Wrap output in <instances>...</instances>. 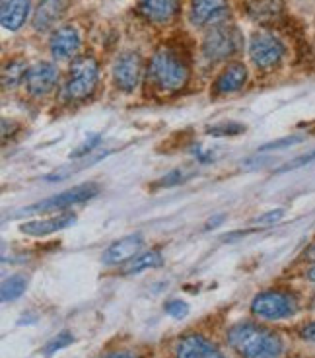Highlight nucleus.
I'll list each match as a JSON object with an SVG mask.
<instances>
[{
    "mask_svg": "<svg viewBox=\"0 0 315 358\" xmlns=\"http://www.w3.org/2000/svg\"><path fill=\"white\" fill-rule=\"evenodd\" d=\"M228 343L242 358H280L284 350L277 333L255 323H237L230 327Z\"/></svg>",
    "mask_w": 315,
    "mask_h": 358,
    "instance_id": "f257e3e1",
    "label": "nucleus"
},
{
    "mask_svg": "<svg viewBox=\"0 0 315 358\" xmlns=\"http://www.w3.org/2000/svg\"><path fill=\"white\" fill-rule=\"evenodd\" d=\"M150 78L162 92H177L189 80V66L175 51L162 49L150 63Z\"/></svg>",
    "mask_w": 315,
    "mask_h": 358,
    "instance_id": "f03ea898",
    "label": "nucleus"
},
{
    "mask_svg": "<svg viewBox=\"0 0 315 358\" xmlns=\"http://www.w3.org/2000/svg\"><path fill=\"white\" fill-rule=\"evenodd\" d=\"M98 63L91 57H80L76 59L68 74V80L64 86V98L68 101H82L90 98L94 90L98 86Z\"/></svg>",
    "mask_w": 315,
    "mask_h": 358,
    "instance_id": "7ed1b4c3",
    "label": "nucleus"
},
{
    "mask_svg": "<svg viewBox=\"0 0 315 358\" xmlns=\"http://www.w3.org/2000/svg\"><path fill=\"white\" fill-rule=\"evenodd\" d=\"M240 47H242L240 31L230 24H218L205 37L203 55L208 61L218 63V61H226V59L234 57L240 51Z\"/></svg>",
    "mask_w": 315,
    "mask_h": 358,
    "instance_id": "20e7f679",
    "label": "nucleus"
},
{
    "mask_svg": "<svg viewBox=\"0 0 315 358\" xmlns=\"http://www.w3.org/2000/svg\"><path fill=\"white\" fill-rule=\"evenodd\" d=\"M99 193V185L96 183H84V185H76V187L63 191L54 197H49L45 201H39L36 205H29L26 208H22V215H45V213H53V210H63L73 205H80L90 201Z\"/></svg>",
    "mask_w": 315,
    "mask_h": 358,
    "instance_id": "39448f33",
    "label": "nucleus"
},
{
    "mask_svg": "<svg viewBox=\"0 0 315 358\" xmlns=\"http://www.w3.org/2000/svg\"><path fill=\"white\" fill-rule=\"evenodd\" d=\"M251 312L259 320L277 322V320H284V317L294 315L298 312V304L296 300L286 292L267 290V292H261L253 298Z\"/></svg>",
    "mask_w": 315,
    "mask_h": 358,
    "instance_id": "423d86ee",
    "label": "nucleus"
},
{
    "mask_svg": "<svg viewBox=\"0 0 315 358\" xmlns=\"http://www.w3.org/2000/svg\"><path fill=\"white\" fill-rule=\"evenodd\" d=\"M282 55H284V47L274 36L265 34V31L253 36L249 43V57L257 69H263V71L274 69L282 61Z\"/></svg>",
    "mask_w": 315,
    "mask_h": 358,
    "instance_id": "0eeeda50",
    "label": "nucleus"
},
{
    "mask_svg": "<svg viewBox=\"0 0 315 358\" xmlns=\"http://www.w3.org/2000/svg\"><path fill=\"white\" fill-rule=\"evenodd\" d=\"M142 76V59L138 53H125L113 64V80L119 90L135 92Z\"/></svg>",
    "mask_w": 315,
    "mask_h": 358,
    "instance_id": "6e6552de",
    "label": "nucleus"
},
{
    "mask_svg": "<svg viewBox=\"0 0 315 358\" xmlns=\"http://www.w3.org/2000/svg\"><path fill=\"white\" fill-rule=\"evenodd\" d=\"M59 80V71L51 63H37L27 69L26 74V86L31 96H47L49 92H53Z\"/></svg>",
    "mask_w": 315,
    "mask_h": 358,
    "instance_id": "1a4fd4ad",
    "label": "nucleus"
},
{
    "mask_svg": "<svg viewBox=\"0 0 315 358\" xmlns=\"http://www.w3.org/2000/svg\"><path fill=\"white\" fill-rule=\"evenodd\" d=\"M142 236L140 234H131L117 242H113L108 250L103 251V263L105 265H119L129 259H135L138 251L142 248Z\"/></svg>",
    "mask_w": 315,
    "mask_h": 358,
    "instance_id": "9d476101",
    "label": "nucleus"
},
{
    "mask_svg": "<svg viewBox=\"0 0 315 358\" xmlns=\"http://www.w3.org/2000/svg\"><path fill=\"white\" fill-rule=\"evenodd\" d=\"M177 358H224V355L203 335L191 333L177 343Z\"/></svg>",
    "mask_w": 315,
    "mask_h": 358,
    "instance_id": "9b49d317",
    "label": "nucleus"
},
{
    "mask_svg": "<svg viewBox=\"0 0 315 358\" xmlns=\"http://www.w3.org/2000/svg\"><path fill=\"white\" fill-rule=\"evenodd\" d=\"M74 222H76V216L71 215V213H64V215L51 216V218H45V220L24 222L20 226V232L27 234V236H36V238H43V236H49V234L64 230V228L73 226Z\"/></svg>",
    "mask_w": 315,
    "mask_h": 358,
    "instance_id": "f8f14e48",
    "label": "nucleus"
},
{
    "mask_svg": "<svg viewBox=\"0 0 315 358\" xmlns=\"http://www.w3.org/2000/svg\"><path fill=\"white\" fill-rule=\"evenodd\" d=\"M177 10L180 0H140L138 4V12L154 24H168L175 18Z\"/></svg>",
    "mask_w": 315,
    "mask_h": 358,
    "instance_id": "ddd939ff",
    "label": "nucleus"
},
{
    "mask_svg": "<svg viewBox=\"0 0 315 358\" xmlns=\"http://www.w3.org/2000/svg\"><path fill=\"white\" fill-rule=\"evenodd\" d=\"M78 47H80V36L73 26L59 27L51 37V53L54 59H68L78 51Z\"/></svg>",
    "mask_w": 315,
    "mask_h": 358,
    "instance_id": "4468645a",
    "label": "nucleus"
},
{
    "mask_svg": "<svg viewBox=\"0 0 315 358\" xmlns=\"http://www.w3.org/2000/svg\"><path fill=\"white\" fill-rule=\"evenodd\" d=\"M228 10L226 0H193L191 2V22L195 26H205L222 18Z\"/></svg>",
    "mask_w": 315,
    "mask_h": 358,
    "instance_id": "2eb2a0df",
    "label": "nucleus"
},
{
    "mask_svg": "<svg viewBox=\"0 0 315 358\" xmlns=\"http://www.w3.org/2000/svg\"><path fill=\"white\" fill-rule=\"evenodd\" d=\"M63 0H41L34 14V29L47 31L63 16Z\"/></svg>",
    "mask_w": 315,
    "mask_h": 358,
    "instance_id": "dca6fc26",
    "label": "nucleus"
},
{
    "mask_svg": "<svg viewBox=\"0 0 315 358\" xmlns=\"http://www.w3.org/2000/svg\"><path fill=\"white\" fill-rule=\"evenodd\" d=\"M245 80H247V69L240 63L230 64V66H226L214 82V92L217 94H232V92L243 88Z\"/></svg>",
    "mask_w": 315,
    "mask_h": 358,
    "instance_id": "f3484780",
    "label": "nucleus"
},
{
    "mask_svg": "<svg viewBox=\"0 0 315 358\" xmlns=\"http://www.w3.org/2000/svg\"><path fill=\"white\" fill-rule=\"evenodd\" d=\"M29 6H31V0H6L4 6H2V16H0L2 26L10 29V31L20 29L26 24Z\"/></svg>",
    "mask_w": 315,
    "mask_h": 358,
    "instance_id": "a211bd4d",
    "label": "nucleus"
},
{
    "mask_svg": "<svg viewBox=\"0 0 315 358\" xmlns=\"http://www.w3.org/2000/svg\"><path fill=\"white\" fill-rule=\"evenodd\" d=\"M162 263H163V257L160 251H148V253H142V255H136L135 259L126 265L125 273L126 275H138L140 271L160 267Z\"/></svg>",
    "mask_w": 315,
    "mask_h": 358,
    "instance_id": "6ab92c4d",
    "label": "nucleus"
},
{
    "mask_svg": "<svg viewBox=\"0 0 315 358\" xmlns=\"http://www.w3.org/2000/svg\"><path fill=\"white\" fill-rule=\"evenodd\" d=\"M26 277L22 275H14V277L6 278L2 282V302H14L18 300L20 296L26 292Z\"/></svg>",
    "mask_w": 315,
    "mask_h": 358,
    "instance_id": "aec40b11",
    "label": "nucleus"
},
{
    "mask_svg": "<svg viewBox=\"0 0 315 358\" xmlns=\"http://www.w3.org/2000/svg\"><path fill=\"white\" fill-rule=\"evenodd\" d=\"M279 10V0H255L249 6V14L255 20H267L277 16Z\"/></svg>",
    "mask_w": 315,
    "mask_h": 358,
    "instance_id": "412c9836",
    "label": "nucleus"
},
{
    "mask_svg": "<svg viewBox=\"0 0 315 358\" xmlns=\"http://www.w3.org/2000/svg\"><path fill=\"white\" fill-rule=\"evenodd\" d=\"M26 64L12 63L10 66H6V71L2 74V84H4L6 88H12V86H16L22 78H26Z\"/></svg>",
    "mask_w": 315,
    "mask_h": 358,
    "instance_id": "4be33fe9",
    "label": "nucleus"
},
{
    "mask_svg": "<svg viewBox=\"0 0 315 358\" xmlns=\"http://www.w3.org/2000/svg\"><path fill=\"white\" fill-rule=\"evenodd\" d=\"M73 341H74V337L71 335V333L63 331V333H59L57 337H53V339L49 341L43 350H45L47 357H51V355H54L57 350H61V349H64V347H68V345H73Z\"/></svg>",
    "mask_w": 315,
    "mask_h": 358,
    "instance_id": "5701e85b",
    "label": "nucleus"
},
{
    "mask_svg": "<svg viewBox=\"0 0 315 358\" xmlns=\"http://www.w3.org/2000/svg\"><path fill=\"white\" fill-rule=\"evenodd\" d=\"M302 141H304V136H302V134H294V136H286V138H280V141H274V143L265 144V146H261L259 150H261V152H269V150H282V148H290V146L302 143Z\"/></svg>",
    "mask_w": 315,
    "mask_h": 358,
    "instance_id": "b1692460",
    "label": "nucleus"
},
{
    "mask_svg": "<svg viewBox=\"0 0 315 358\" xmlns=\"http://www.w3.org/2000/svg\"><path fill=\"white\" fill-rule=\"evenodd\" d=\"M163 310H166V313L171 315L173 320H181V317H185V315L189 313V306H187V302H183V300H170Z\"/></svg>",
    "mask_w": 315,
    "mask_h": 358,
    "instance_id": "393cba45",
    "label": "nucleus"
},
{
    "mask_svg": "<svg viewBox=\"0 0 315 358\" xmlns=\"http://www.w3.org/2000/svg\"><path fill=\"white\" fill-rule=\"evenodd\" d=\"M245 131V127L240 123H224V125L208 127V134L212 136H226V134H240Z\"/></svg>",
    "mask_w": 315,
    "mask_h": 358,
    "instance_id": "a878e982",
    "label": "nucleus"
},
{
    "mask_svg": "<svg viewBox=\"0 0 315 358\" xmlns=\"http://www.w3.org/2000/svg\"><path fill=\"white\" fill-rule=\"evenodd\" d=\"M282 216H284V210H282V208H274V210H269V213H265V215L257 216V218L253 220V224H261V226H267V224L279 222Z\"/></svg>",
    "mask_w": 315,
    "mask_h": 358,
    "instance_id": "bb28decb",
    "label": "nucleus"
},
{
    "mask_svg": "<svg viewBox=\"0 0 315 358\" xmlns=\"http://www.w3.org/2000/svg\"><path fill=\"white\" fill-rule=\"evenodd\" d=\"M99 143V134H94V136H90V141H86V143H82L80 146H78V150H74L73 152V158H80V156H84L86 152H91L94 150V146Z\"/></svg>",
    "mask_w": 315,
    "mask_h": 358,
    "instance_id": "cd10ccee",
    "label": "nucleus"
},
{
    "mask_svg": "<svg viewBox=\"0 0 315 358\" xmlns=\"http://www.w3.org/2000/svg\"><path fill=\"white\" fill-rule=\"evenodd\" d=\"M314 160H315V150H314V152L300 156V158H296V160H292L288 164V166H284V168H282V170H280V171L294 170V168H300V166H304V164H307V162H314Z\"/></svg>",
    "mask_w": 315,
    "mask_h": 358,
    "instance_id": "c85d7f7f",
    "label": "nucleus"
},
{
    "mask_svg": "<svg viewBox=\"0 0 315 358\" xmlns=\"http://www.w3.org/2000/svg\"><path fill=\"white\" fill-rule=\"evenodd\" d=\"M183 181V171L175 170L168 173V176H163L162 181H160V185L162 187H170V185H175V183H181Z\"/></svg>",
    "mask_w": 315,
    "mask_h": 358,
    "instance_id": "c756f323",
    "label": "nucleus"
},
{
    "mask_svg": "<svg viewBox=\"0 0 315 358\" xmlns=\"http://www.w3.org/2000/svg\"><path fill=\"white\" fill-rule=\"evenodd\" d=\"M302 337H304L306 341L315 343V322H312L309 325H306V327L302 329Z\"/></svg>",
    "mask_w": 315,
    "mask_h": 358,
    "instance_id": "7c9ffc66",
    "label": "nucleus"
},
{
    "mask_svg": "<svg viewBox=\"0 0 315 358\" xmlns=\"http://www.w3.org/2000/svg\"><path fill=\"white\" fill-rule=\"evenodd\" d=\"M103 358H136L133 352H126V350H115V352H109L108 357Z\"/></svg>",
    "mask_w": 315,
    "mask_h": 358,
    "instance_id": "2f4dec72",
    "label": "nucleus"
},
{
    "mask_svg": "<svg viewBox=\"0 0 315 358\" xmlns=\"http://www.w3.org/2000/svg\"><path fill=\"white\" fill-rule=\"evenodd\" d=\"M220 222H224V216H222V215L214 216L212 220H208V222H207V230H212V228H217Z\"/></svg>",
    "mask_w": 315,
    "mask_h": 358,
    "instance_id": "473e14b6",
    "label": "nucleus"
},
{
    "mask_svg": "<svg viewBox=\"0 0 315 358\" xmlns=\"http://www.w3.org/2000/svg\"><path fill=\"white\" fill-rule=\"evenodd\" d=\"M307 277H309V280H314L315 282V265L312 268H309V273H307Z\"/></svg>",
    "mask_w": 315,
    "mask_h": 358,
    "instance_id": "72a5a7b5",
    "label": "nucleus"
},
{
    "mask_svg": "<svg viewBox=\"0 0 315 358\" xmlns=\"http://www.w3.org/2000/svg\"><path fill=\"white\" fill-rule=\"evenodd\" d=\"M309 255H312V257H314V259H315V248H312V251H309Z\"/></svg>",
    "mask_w": 315,
    "mask_h": 358,
    "instance_id": "f704fd0d",
    "label": "nucleus"
},
{
    "mask_svg": "<svg viewBox=\"0 0 315 358\" xmlns=\"http://www.w3.org/2000/svg\"><path fill=\"white\" fill-rule=\"evenodd\" d=\"M314 308H315V296H314Z\"/></svg>",
    "mask_w": 315,
    "mask_h": 358,
    "instance_id": "c9c22d12",
    "label": "nucleus"
}]
</instances>
